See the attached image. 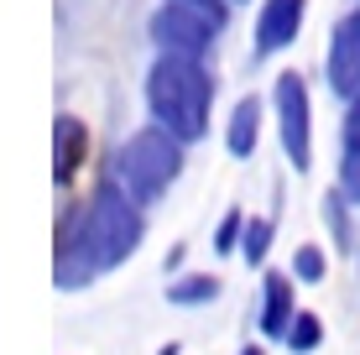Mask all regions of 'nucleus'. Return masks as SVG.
Instances as JSON below:
<instances>
[{
    "label": "nucleus",
    "mask_w": 360,
    "mask_h": 355,
    "mask_svg": "<svg viewBox=\"0 0 360 355\" xmlns=\"http://www.w3.org/2000/svg\"><path fill=\"white\" fill-rule=\"evenodd\" d=\"M240 355H266V350H262V345H245V350H240Z\"/></svg>",
    "instance_id": "4be33fe9"
},
{
    "label": "nucleus",
    "mask_w": 360,
    "mask_h": 355,
    "mask_svg": "<svg viewBox=\"0 0 360 355\" xmlns=\"http://www.w3.org/2000/svg\"><path fill=\"white\" fill-rule=\"evenodd\" d=\"M324 272H329V262H324L319 246H297L292 251V283H324Z\"/></svg>",
    "instance_id": "2eb2a0df"
},
{
    "label": "nucleus",
    "mask_w": 360,
    "mask_h": 355,
    "mask_svg": "<svg viewBox=\"0 0 360 355\" xmlns=\"http://www.w3.org/2000/svg\"><path fill=\"white\" fill-rule=\"evenodd\" d=\"M271 110H277V136L282 152H288L292 173H308L314 167V105H308V79L303 73H277L271 84Z\"/></svg>",
    "instance_id": "20e7f679"
},
{
    "label": "nucleus",
    "mask_w": 360,
    "mask_h": 355,
    "mask_svg": "<svg viewBox=\"0 0 360 355\" xmlns=\"http://www.w3.org/2000/svg\"><path fill=\"white\" fill-rule=\"evenodd\" d=\"M329 89L340 100L360 94V6L350 16H340L329 32Z\"/></svg>",
    "instance_id": "0eeeda50"
},
{
    "label": "nucleus",
    "mask_w": 360,
    "mask_h": 355,
    "mask_svg": "<svg viewBox=\"0 0 360 355\" xmlns=\"http://www.w3.org/2000/svg\"><path fill=\"white\" fill-rule=\"evenodd\" d=\"M178 6H193V11H204V16L214 21L219 32H225V21H230V6H235V0H178Z\"/></svg>",
    "instance_id": "a211bd4d"
},
{
    "label": "nucleus",
    "mask_w": 360,
    "mask_h": 355,
    "mask_svg": "<svg viewBox=\"0 0 360 355\" xmlns=\"http://www.w3.org/2000/svg\"><path fill=\"white\" fill-rule=\"evenodd\" d=\"M340 136L345 141H360V94L345 100V120H340Z\"/></svg>",
    "instance_id": "6ab92c4d"
},
{
    "label": "nucleus",
    "mask_w": 360,
    "mask_h": 355,
    "mask_svg": "<svg viewBox=\"0 0 360 355\" xmlns=\"http://www.w3.org/2000/svg\"><path fill=\"white\" fill-rule=\"evenodd\" d=\"M271 235H277V209L271 214H245V230H240V262L245 266H266L271 256Z\"/></svg>",
    "instance_id": "f8f14e48"
},
{
    "label": "nucleus",
    "mask_w": 360,
    "mask_h": 355,
    "mask_svg": "<svg viewBox=\"0 0 360 355\" xmlns=\"http://www.w3.org/2000/svg\"><path fill=\"white\" fill-rule=\"evenodd\" d=\"M292 272H266L262 277V335L266 340H282L288 335V324H292V314H297V303H292Z\"/></svg>",
    "instance_id": "1a4fd4ad"
},
{
    "label": "nucleus",
    "mask_w": 360,
    "mask_h": 355,
    "mask_svg": "<svg viewBox=\"0 0 360 355\" xmlns=\"http://www.w3.org/2000/svg\"><path fill=\"white\" fill-rule=\"evenodd\" d=\"M324 225L334 230V246L340 251H355V225H350V199H345V188L324 193Z\"/></svg>",
    "instance_id": "4468645a"
},
{
    "label": "nucleus",
    "mask_w": 360,
    "mask_h": 355,
    "mask_svg": "<svg viewBox=\"0 0 360 355\" xmlns=\"http://www.w3.org/2000/svg\"><path fill=\"white\" fill-rule=\"evenodd\" d=\"M178 266H183V246H172V251H167V262H162V272H178Z\"/></svg>",
    "instance_id": "aec40b11"
},
{
    "label": "nucleus",
    "mask_w": 360,
    "mask_h": 355,
    "mask_svg": "<svg viewBox=\"0 0 360 355\" xmlns=\"http://www.w3.org/2000/svg\"><path fill=\"white\" fill-rule=\"evenodd\" d=\"M63 240H73V246L94 262V272L105 277V272L126 266L131 256L141 251V240H146V209L120 188L115 178H105L89 193V204H84L73 219H63Z\"/></svg>",
    "instance_id": "f257e3e1"
},
{
    "label": "nucleus",
    "mask_w": 360,
    "mask_h": 355,
    "mask_svg": "<svg viewBox=\"0 0 360 355\" xmlns=\"http://www.w3.org/2000/svg\"><path fill=\"white\" fill-rule=\"evenodd\" d=\"M157 355H183V345H178V340H167V345L157 350Z\"/></svg>",
    "instance_id": "412c9836"
},
{
    "label": "nucleus",
    "mask_w": 360,
    "mask_h": 355,
    "mask_svg": "<svg viewBox=\"0 0 360 355\" xmlns=\"http://www.w3.org/2000/svg\"><path fill=\"white\" fill-rule=\"evenodd\" d=\"M340 188L345 199L360 204V141H345V157H340Z\"/></svg>",
    "instance_id": "f3484780"
},
{
    "label": "nucleus",
    "mask_w": 360,
    "mask_h": 355,
    "mask_svg": "<svg viewBox=\"0 0 360 355\" xmlns=\"http://www.w3.org/2000/svg\"><path fill=\"white\" fill-rule=\"evenodd\" d=\"M214 298H219V277H209V272H183V277L167 283L172 309H209Z\"/></svg>",
    "instance_id": "9b49d317"
},
{
    "label": "nucleus",
    "mask_w": 360,
    "mask_h": 355,
    "mask_svg": "<svg viewBox=\"0 0 360 355\" xmlns=\"http://www.w3.org/2000/svg\"><path fill=\"white\" fill-rule=\"evenodd\" d=\"M240 230H245V209H230V214L214 225V240H209L214 256H235V251H240Z\"/></svg>",
    "instance_id": "dca6fc26"
},
{
    "label": "nucleus",
    "mask_w": 360,
    "mask_h": 355,
    "mask_svg": "<svg viewBox=\"0 0 360 355\" xmlns=\"http://www.w3.org/2000/svg\"><path fill=\"white\" fill-rule=\"evenodd\" d=\"M146 32H152L157 53H178V58H204L209 47H214V37H219V27L204 11L178 6V0H162V6L152 11V21H146Z\"/></svg>",
    "instance_id": "39448f33"
},
{
    "label": "nucleus",
    "mask_w": 360,
    "mask_h": 355,
    "mask_svg": "<svg viewBox=\"0 0 360 355\" xmlns=\"http://www.w3.org/2000/svg\"><path fill=\"white\" fill-rule=\"evenodd\" d=\"M303 16H308V0H262L256 32H251V58H271L282 47H292L303 32Z\"/></svg>",
    "instance_id": "423d86ee"
},
{
    "label": "nucleus",
    "mask_w": 360,
    "mask_h": 355,
    "mask_svg": "<svg viewBox=\"0 0 360 355\" xmlns=\"http://www.w3.org/2000/svg\"><path fill=\"white\" fill-rule=\"evenodd\" d=\"M183 162H188V146H183L172 131H162L152 120V126L131 131L126 141L115 146V162H110V178L120 183V188L131 193L136 204H157L172 183L183 178Z\"/></svg>",
    "instance_id": "7ed1b4c3"
},
{
    "label": "nucleus",
    "mask_w": 360,
    "mask_h": 355,
    "mask_svg": "<svg viewBox=\"0 0 360 355\" xmlns=\"http://www.w3.org/2000/svg\"><path fill=\"white\" fill-rule=\"evenodd\" d=\"M282 340H288V350H292V355H314L319 345H324V319H319L314 309H297Z\"/></svg>",
    "instance_id": "ddd939ff"
},
{
    "label": "nucleus",
    "mask_w": 360,
    "mask_h": 355,
    "mask_svg": "<svg viewBox=\"0 0 360 355\" xmlns=\"http://www.w3.org/2000/svg\"><path fill=\"white\" fill-rule=\"evenodd\" d=\"M256 141H262V100H256V94H240L235 110H230V120H225V146H230L235 162H251Z\"/></svg>",
    "instance_id": "9d476101"
},
{
    "label": "nucleus",
    "mask_w": 360,
    "mask_h": 355,
    "mask_svg": "<svg viewBox=\"0 0 360 355\" xmlns=\"http://www.w3.org/2000/svg\"><path fill=\"white\" fill-rule=\"evenodd\" d=\"M84 162H89V126L79 115H58L53 120V183L68 188Z\"/></svg>",
    "instance_id": "6e6552de"
},
{
    "label": "nucleus",
    "mask_w": 360,
    "mask_h": 355,
    "mask_svg": "<svg viewBox=\"0 0 360 355\" xmlns=\"http://www.w3.org/2000/svg\"><path fill=\"white\" fill-rule=\"evenodd\" d=\"M146 110L162 131H172L183 146L209 136V115H214V79H209L204 58H178L157 53L146 73Z\"/></svg>",
    "instance_id": "f03ea898"
}]
</instances>
